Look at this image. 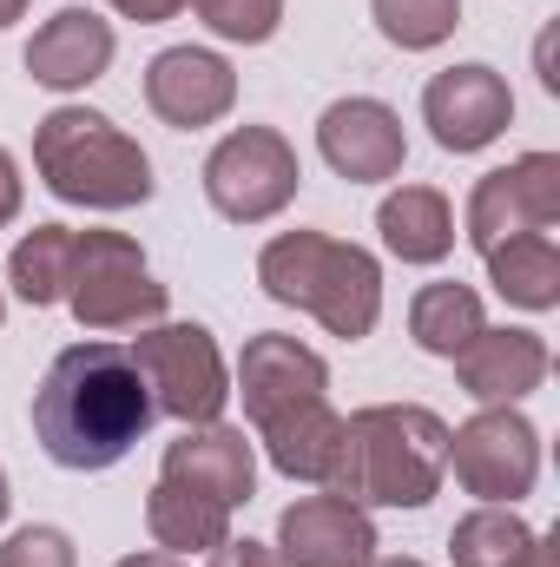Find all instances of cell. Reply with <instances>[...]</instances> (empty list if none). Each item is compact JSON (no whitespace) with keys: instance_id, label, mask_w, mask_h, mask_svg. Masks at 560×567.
Wrapping results in <instances>:
<instances>
[{"instance_id":"cell-2","label":"cell","mask_w":560,"mask_h":567,"mask_svg":"<svg viewBox=\"0 0 560 567\" xmlns=\"http://www.w3.org/2000/svg\"><path fill=\"white\" fill-rule=\"evenodd\" d=\"M448 475V423L422 403H376L356 410L336 442L330 495L356 508H428Z\"/></svg>"},{"instance_id":"cell-19","label":"cell","mask_w":560,"mask_h":567,"mask_svg":"<svg viewBox=\"0 0 560 567\" xmlns=\"http://www.w3.org/2000/svg\"><path fill=\"white\" fill-rule=\"evenodd\" d=\"M145 528L165 555H211L218 542H231V508L211 495H191L178 482H158L145 495Z\"/></svg>"},{"instance_id":"cell-14","label":"cell","mask_w":560,"mask_h":567,"mask_svg":"<svg viewBox=\"0 0 560 567\" xmlns=\"http://www.w3.org/2000/svg\"><path fill=\"white\" fill-rule=\"evenodd\" d=\"M317 152L336 178L350 185H376V178H396L409 140H403V120L383 106V100H336L323 120H317Z\"/></svg>"},{"instance_id":"cell-29","label":"cell","mask_w":560,"mask_h":567,"mask_svg":"<svg viewBox=\"0 0 560 567\" xmlns=\"http://www.w3.org/2000/svg\"><path fill=\"white\" fill-rule=\"evenodd\" d=\"M113 13H126V20H139V27H158V20H172L178 7H191V0H106Z\"/></svg>"},{"instance_id":"cell-20","label":"cell","mask_w":560,"mask_h":567,"mask_svg":"<svg viewBox=\"0 0 560 567\" xmlns=\"http://www.w3.org/2000/svg\"><path fill=\"white\" fill-rule=\"evenodd\" d=\"M488 258V284L521 303V310H554L560 303V245L548 231H521V238H501Z\"/></svg>"},{"instance_id":"cell-36","label":"cell","mask_w":560,"mask_h":567,"mask_svg":"<svg viewBox=\"0 0 560 567\" xmlns=\"http://www.w3.org/2000/svg\"><path fill=\"white\" fill-rule=\"evenodd\" d=\"M0 317H7V303H0Z\"/></svg>"},{"instance_id":"cell-25","label":"cell","mask_w":560,"mask_h":567,"mask_svg":"<svg viewBox=\"0 0 560 567\" xmlns=\"http://www.w3.org/2000/svg\"><path fill=\"white\" fill-rule=\"evenodd\" d=\"M370 13H376L383 40L403 53H428L462 27V0H370Z\"/></svg>"},{"instance_id":"cell-27","label":"cell","mask_w":560,"mask_h":567,"mask_svg":"<svg viewBox=\"0 0 560 567\" xmlns=\"http://www.w3.org/2000/svg\"><path fill=\"white\" fill-rule=\"evenodd\" d=\"M0 567H80V555H73V535L66 528L33 522V528H13L0 542Z\"/></svg>"},{"instance_id":"cell-16","label":"cell","mask_w":560,"mask_h":567,"mask_svg":"<svg viewBox=\"0 0 560 567\" xmlns=\"http://www.w3.org/2000/svg\"><path fill=\"white\" fill-rule=\"evenodd\" d=\"M113 66V27L93 7H60L33 40H27V73L46 93H80Z\"/></svg>"},{"instance_id":"cell-8","label":"cell","mask_w":560,"mask_h":567,"mask_svg":"<svg viewBox=\"0 0 560 567\" xmlns=\"http://www.w3.org/2000/svg\"><path fill=\"white\" fill-rule=\"evenodd\" d=\"M448 468H455V482L475 502L515 508L535 488V475H541V435H535V423L515 403L481 410V416H468L462 429H448Z\"/></svg>"},{"instance_id":"cell-23","label":"cell","mask_w":560,"mask_h":567,"mask_svg":"<svg viewBox=\"0 0 560 567\" xmlns=\"http://www.w3.org/2000/svg\"><path fill=\"white\" fill-rule=\"evenodd\" d=\"M7 278L20 303H66V278H73V231L66 225H33L13 258H7Z\"/></svg>"},{"instance_id":"cell-26","label":"cell","mask_w":560,"mask_h":567,"mask_svg":"<svg viewBox=\"0 0 560 567\" xmlns=\"http://www.w3.org/2000/svg\"><path fill=\"white\" fill-rule=\"evenodd\" d=\"M191 7L218 40H238V47H265L283 20V0H191Z\"/></svg>"},{"instance_id":"cell-12","label":"cell","mask_w":560,"mask_h":567,"mask_svg":"<svg viewBox=\"0 0 560 567\" xmlns=\"http://www.w3.org/2000/svg\"><path fill=\"white\" fill-rule=\"evenodd\" d=\"M145 106L178 133L218 126L238 106V73H231V60H218L205 47H165L145 66Z\"/></svg>"},{"instance_id":"cell-22","label":"cell","mask_w":560,"mask_h":567,"mask_svg":"<svg viewBox=\"0 0 560 567\" xmlns=\"http://www.w3.org/2000/svg\"><path fill=\"white\" fill-rule=\"evenodd\" d=\"M475 330H488L481 323V297L468 290V284L442 278V284H422L416 303H409V337H416L428 357H462L468 343H475Z\"/></svg>"},{"instance_id":"cell-18","label":"cell","mask_w":560,"mask_h":567,"mask_svg":"<svg viewBox=\"0 0 560 567\" xmlns=\"http://www.w3.org/2000/svg\"><path fill=\"white\" fill-rule=\"evenodd\" d=\"M376 231H383V245H390L403 265H442V258L455 251V212H448V198H442L435 185H403V192H390L383 212H376Z\"/></svg>"},{"instance_id":"cell-28","label":"cell","mask_w":560,"mask_h":567,"mask_svg":"<svg viewBox=\"0 0 560 567\" xmlns=\"http://www.w3.org/2000/svg\"><path fill=\"white\" fill-rule=\"evenodd\" d=\"M211 567H283V555L265 548V542H218L211 548Z\"/></svg>"},{"instance_id":"cell-5","label":"cell","mask_w":560,"mask_h":567,"mask_svg":"<svg viewBox=\"0 0 560 567\" xmlns=\"http://www.w3.org/2000/svg\"><path fill=\"white\" fill-rule=\"evenodd\" d=\"M66 303L86 330H139L165 317V284L145 271V251L126 231H73Z\"/></svg>"},{"instance_id":"cell-34","label":"cell","mask_w":560,"mask_h":567,"mask_svg":"<svg viewBox=\"0 0 560 567\" xmlns=\"http://www.w3.org/2000/svg\"><path fill=\"white\" fill-rule=\"evenodd\" d=\"M7 508H13V495H7V468H0V522H7Z\"/></svg>"},{"instance_id":"cell-31","label":"cell","mask_w":560,"mask_h":567,"mask_svg":"<svg viewBox=\"0 0 560 567\" xmlns=\"http://www.w3.org/2000/svg\"><path fill=\"white\" fill-rule=\"evenodd\" d=\"M515 567H560V535H528V548L515 555Z\"/></svg>"},{"instance_id":"cell-30","label":"cell","mask_w":560,"mask_h":567,"mask_svg":"<svg viewBox=\"0 0 560 567\" xmlns=\"http://www.w3.org/2000/svg\"><path fill=\"white\" fill-rule=\"evenodd\" d=\"M20 218V165H13V152L0 145V225H13Z\"/></svg>"},{"instance_id":"cell-3","label":"cell","mask_w":560,"mask_h":567,"mask_svg":"<svg viewBox=\"0 0 560 567\" xmlns=\"http://www.w3.org/2000/svg\"><path fill=\"white\" fill-rule=\"evenodd\" d=\"M258 284L290 310H310L330 337L356 343L383 317V265L363 245L323 238V231H283L258 251Z\"/></svg>"},{"instance_id":"cell-24","label":"cell","mask_w":560,"mask_h":567,"mask_svg":"<svg viewBox=\"0 0 560 567\" xmlns=\"http://www.w3.org/2000/svg\"><path fill=\"white\" fill-rule=\"evenodd\" d=\"M528 522L515 515V508H475V515H462L455 522V535H448V555L455 567H515V555L528 548Z\"/></svg>"},{"instance_id":"cell-17","label":"cell","mask_w":560,"mask_h":567,"mask_svg":"<svg viewBox=\"0 0 560 567\" xmlns=\"http://www.w3.org/2000/svg\"><path fill=\"white\" fill-rule=\"evenodd\" d=\"M448 363H455L462 390L475 403H488V410L521 403L528 390L548 383V343L535 330H475V343L462 357H448Z\"/></svg>"},{"instance_id":"cell-10","label":"cell","mask_w":560,"mask_h":567,"mask_svg":"<svg viewBox=\"0 0 560 567\" xmlns=\"http://www.w3.org/2000/svg\"><path fill=\"white\" fill-rule=\"evenodd\" d=\"M422 120H428L442 152H481V145H495L508 133L515 93H508V80L495 66L468 60V66H448V73H435L422 86Z\"/></svg>"},{"instance_id":"cell-4","label":"cell","mask_w":560,"mask_h":567,"mask_svg":"<svg viewBox=\"0 0 560 567\" xmlns=\"http://www.w3.org/2000/svg\"><path fill=\"white\" fill-rule=\"evenodd\" d=\"M33 165L53 198L86 212H126L152 198V158L139 152V140H126L106 113L86 106H53L33 126Z\"/></svg>"},{"instance_id":"cell-9","label":"cell","mask_w":560,"mask_h":567,"mask_svg":"<svg viewBox=\"0 0 560 567\" xmlns=\"http://www.w3.org/2000/svg\"><path fill=\"white\" fill-rule=\"evenodd\" d=\"M560 225V158L554 152H528L488 178H475L468 192V245L495 251L501 238L521 231H554Z\"/></svg>"},{"instance_id":"cell-32","label":"cell","mask_w":560,"mask_h":567,"mask_svg":"<svg viewBox=\"0 0 560 567\" xmlns=\"http://www.w3.org/2000/svg\"><path fill=\"white\" fill-rule=\"evenodd\" d=\"M113 567H185V561L165 555V548H152V555H126V561H113Z\"/></svg>"},{"instance_id":"cell-11","label":"cell","mask_w":560,"mask_h":567,"mask_svg":"<svg viewBox=\"0 0 560 567\" xmlns=\"http://www.w3.org/2000/svg\"><path fill=\"white\" fill-rule=\"evenodd\" d=\"M238 396H245V416L258 423V435L297 410H317L330 403V370L317 350H303L297 337H251L245 343V363H238Z\"/></svg>"},{"instance_id":"cell-21","label":"cell","mask_w":560,"mask_h":567,"mask_svg":"<svg viewBox=\"0 0 560 567\" xmlns=\"http://www.w3.org/2000/svg\"><path fill=\"white\" fill-rule=\"evenodd\" d=\"M336 442H343V416H336L330 403L297 410V416H283V423L265 429L271 468L290 475V482H330V468H336Z\"/></svg>"},{"instance_id":"cell-6","label":"cell","mask_w":560,"mask_h":567,"mask_svg":"<svg viewBox=\"0 0 560 567\" xmlns=\"http://www.w3.org/2000/svg\"><path fill=\"white\" fill-rule=\"evenodd\" d=\"M133 363L152 383V410L185 429L218 423L225 403H231V377H225V357H218L205 323H152V330H139Z\"/></svg>"},{"instance_id":"cell-1","label":"cell","mask_w":560,"mask_h":567,"mask_svg":"<svg viewBox=\"0 0 560 567\" xmlns=\"http://www.w3.org/2000/svg\"><path fill=\"white\" fill-rule=\"evenodd\" d=\"M152 383L139 377L133 350L120 343H73L53 357L46 383L33 390V435L60 468L100 475L126 462L152 429Z\"/></svg>"},{"instance_id":"cell-35","label":"cell","mask_w":560,"mask_h":567,"mask_svg":"<svg viewBox=\"0 0 560 567\" xmlns=\"http://www.w3.org/2000/svg\"><path fill=\"white\" fill-rule=\"evenodd\" d=\"M370 567H422V561H409V555H390V561H370Z\"/></svg>"},{"instance_id":"cell-15","label":"cell","mask_w":560,"mask_h":567,"mask_svg":"<svg viewBox=\"0 0 560 567\" xmlns=\"http://www.w3.org/2000/svg\"><path fill=\"white\" fill-rule=\"evenodd\" d=\"M158 482H178V488H191V495H211V502L238 508V502H251V488H258V455H251L245 429L198 423L165 449Z\"/></svg>"},{"instance_id":"cell-13","label":"cell","mask_w":560,"mask_h":567,"mask_svg":"<svg viewBox=\"0 0 560 567\" xmlns=\"http://www.w3.org/2000/svg\"><path fill=\"white\" fill-rule=\"evenodd\" d=\"M278 555L283 567H370L376 522L343 495H303L278 515Z\"/></svg>"},{"instance_id":"cell-33","label":"cell","mask_w":560,"mask_h":567,"mask_svg":"<svg viewBox=\"0 0 560 567\" xmlns=\"http://www.w3.org/2000/svg\"><path fill=\"white\" fill-rule=\"evenodd\" d=\"M20 13H27V0H0V27H13Z\"/></svg>"},{"instance_id":"cell-7","label":"cell","mask_w":560,"mask_h":567,"mask_svg":"<svg viewBox=\"0 0 560 567\" xmlns=\"http://www.w3.org/2000/svg\"><path fill=\"white\" fill-rule=\"evenodd\" d=\"M297 185H303V165H297L290 140L271 133V126H238V133H225L218 152L205 158V198L231 225L278 218L283 205L297 198Z\"/></svg>"}]
</instances>
